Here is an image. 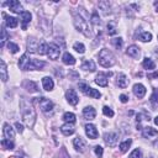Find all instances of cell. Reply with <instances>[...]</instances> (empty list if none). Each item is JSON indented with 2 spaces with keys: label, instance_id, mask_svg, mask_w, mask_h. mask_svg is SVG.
<instances>
[{
  "label": "cell",
  "instance_id": "1",
  "mask_svg": "<svg viewBox=\"0 0 158 158\" xmlns=\"http://www.w3.org/2000/svg\"><path fill=\"white\" fill-rule=\"evenodd\" d=\"M20 108H21V115H22L24 122L29 127H34L35 121H36V111H35L32 104L30 101H27L25 98H21Z\"/></svg>",
  "mask_w": 158,
  "mask_h": 158
},
{
  "label": "cell",
  "instance_id": "2",
  "mask_svg": "<svg viewBox=\"0 0 158 158\" xmlns=\"http://www.w3.org/2000/svg\"><path fill=\"white\" fill-rule=\"evenodd\" d=\"M99 63H100V65H103L105 68L113 67L115 64V57H114L113 52L109 51L108 48H103L99 52Z\"/></svg>",
  "mask_w": 158,
  "mask_h": 158
},
{
  "label": "cell",
  "instance_id": "3",
  "mask_svg": "<svg viewBox=\"0 0 158 158\" xmlns=\"http://www.w3.org/2000/svg\"><path fill=\"white\" fill-rule=\"evenodd\" d=\"M74 25H75V29H77L79 32H82L85 37H89V36H90L89 25H88L87 20H85L82 15L74 14Z\"/></svg>",
  "mask_w": 158,
  "mask_h": 158
},
{
  "label": "cell",
  "instance_id": "4",
  "mask_svg": "<svg viewBox=\"0 0 158 158\" xmlns=\"http://www.w3.org/2000/svg\"><path fill=\"white\" fill-rule=\"evenodd\" d=\"M38 105H40V109L46 114V115H49L53 113V103L47 99V98H38Z\"/></svg>",
  "mask_w": 158,
  "mask_h": 158
},
{
  "label": "cell",
  "instance_id": "5",
  "mask_svg": "<svg viewBox=\"0 0 158 158\" xmlns=\"http://www.w3.org/2000/svg\"><path fill=\"white\" fill-rule=\"evenodd\" d=\"M59 54H61V47L58 45H56V43H49L48 45V53H47L49 59L56 61L59 57Z\"/></svg>",
  "mask_w": 158,
  "mask_h": 158
},
{
  "label": "cell",
  "instance_id": "6",
  "mask_svg": "<svg viewBox=\"0 0 158 158\" xmlns=\"http://www.w3.org/2000/svg\"><path fill=\"white\" fill-rule=\"evenodd\" d=\"M73 146H74L75 151L81 152V153H83V152H85V151H87V142H85L82 137H77V138H74V141H73Z\"/></svg>",
  "mask_w": 158,
  "mask_h": 158
},
{
  "label": "cell",
  "instance_id": "7",
  "mask_svg": "<svg viewBox=\"0 0 158 158\" xmlns=\"http://www.w3.org/2000/svg\"><path fill=\"white\" fill-rule=\"evenodd\" d=\"M110 75H113V73L110 72V73H99L98 75H97V78H95V83L98 84V85H100V87H108V83H109V81H108V77H110Z\"/></svg>",
  "mask_w": 158,
  "mask_h": 158
},
{
  "label": "cell",
  "instance_id": "8",
  "mask_svg": "<svg viewBox=\"0 0 158 158\" xmlns=\"http://www.w3.org/2000/svg\"><path fill=\"white\" fill-rule=\"evenodd\" d=\"M117 138H119V136H117V133H115V132H106V133L104 135V141H105V143H106L108 146H110V147H114V146L116 144Z\"/></svg>",
  "mask_w": 158,
  "mask_h": 158
},
{
  "label": "cell",
  "instance_id": "9",
  "mask_svg": "<svg viewBox=\"0 0 158 158\" xmlns=\"http://www.w3.org/2000/svg\"><path fill=\"white\" fill-rule=\"evenodd\" d=\"M85 133H87V136H88L89 138H92V140H95V138H98V136H99V132H98L97 127H95L93 124L85 125Z\"/></svg>",
  "mask_w": 158,
  "mask_h": 158
},
{
  "label": "cell",
  "instance_id": "10",
  "mask_svg": "<svg viewBox=\"0 0 158 158\" xmlns=\"http://www.w3.org/2000/svg\"><path fill=\"white\" fill-rule=\"evenodd\" d=\"M65 98H67V100H68V103H69L70 105H77L78 101H79V98H78L75 90H73V89H68V90H67Z\"/></svg>",
  "mask_w": 158,
  "mask_h": 158
},
{
  "label": "cell",
  "instance_id": "11",
  "mask_svg": "<svg viewBox=\"0 0 158 158\" xmlns=\"http://www.w3.org/2000/svg\"><path fill=\"white\" fill-rule=\"evenodd\" d=\"M8 5H9V9H10L13 13H16V14H22V13H24L22 5L18 2V0H11L10 3H8Z\"/></svg>",
  "mask_w": 158,
  "mask_h": 158
},
{
  "label": "cell",
  "instance_id": "12",
  "mask_svg": "<svg viewBox=\"0 0 158 158\" xmlns=\"http://www.w3.org/2000/svg\"><path fill=\"white\" fill-rule=\"evenodd\" d=\"M133 94L138 98V99H142L144 95H146V88H144V85H142V84H140V83H137V84H135L133 85Z\"/></svg>",
  "mask_w": 158,
  "mask_h": 158
},
{
  "label": "cell",
  "instance_id": "13",
  "mask_svg": "<svg viewBox=\"0 0 158 158\" xmlns=\"http://www.w3.org/2000/svg\"><path fill=\"white\" fill-rule=\"evenodd\" d=\"M3 18L5 19V24L10 29H15L18 25H19V20L16 18H13V16H8L6 14H3Z\"/></svg>",
  "mask_w": 158,
  "mask_h": 158
},
{
  "label": "cell",
  "instance_id": "14",
  "mask_svg": "<svg viewBox=\"0 0 158 158\" xmlns=\"http://www.w3.org/2000/svg\"><path fill=\"white\" fill-rule=\"evenodd\" d=\"M83 115H84V117L87 120H93L97 116V111H95V109L93 106H87L83 110Z\"/></svg>",
  "mask_w": 158,
  "mask_h": 158
},
{
  "label": "cell",
  "instance_id": "15",
  "mask_svg": "<svg viewBox=\"0 0 158 158\" xmlns=\"http://www.w3.org/2000/svg\"><path fill=\"white\" fill-rule=\"evenodd\" d=\"M21 15V22H22V30H26L27 29V24L31 22V19H32V15L29 13V11H24Z\"/></svg>",
  "mask_w": 158,
  "mask_h": 158
},
{
  "label": "cell",
  "instance_id": "16",
  "mask_svg": "<svg viewBox=\"0 0 158 158\" xmlns=\"http://www.w3.org/2000/svg\"><path fill=\"white\" fill-rule=\"evenodd\" d=\"M126 54H127L128 57H131V58H138V57H140V48H138L136 45H132V46H130V47L127 48Z\"/></svg>",
  "mask_w": 158,
  "mask_h": 158
},
{
  "label": "cell",
  "instance_id": "17",
  "mask_svg": "<svg viewBox=\"0 0 158 158\" xmlns=\"http://www.w3.org/2000/svg\"><path fill=\"white\" fill-rule=\"evenodd\" d=\"M30 61H31V59L29 58V54H27V53L22 54L21 58H20V61H19V67H20L21 69H24V70H27L29 64H30Z\"/></svg>",
  "mask_w": 158,
  "mask_h": 158
},
{
  "label": "cell",
  "instance_id": "18",
  "mask_svg": "<svg viewBox=\"0 0 158 158\" xmlns=\"http://www.w3.org/2000/svg\"><path fill=\"white\" fill-rule=\"evenodd\" d=\"M3 131H4V136H5V138L11 140V138H14V137H15V131H14V128H13L9 124H4V128H3Z\"/></svg>",
  "mask_w": 158,
  "mask_h": 158
},
{
  "label": "cell",
  "instance_id": "19",
  "mask_svg": "<svg viewBox=\"0 0 158 158\" xmlns=\"http://www.w3.org/2000/svg\"><path fill=\"white\" fill-rule=\"evenodd\" d=\"M117 85H119V88H122V89L128 85V79L124 73H120L117 75Z\"/></svg>",
  "mask_w": 158,
  "mask_h": 158
},
{
  "label": "cell",
  "instance_id": "20",
  "mask_svg": "<svg viewBox=\"0 0 158 158\" xmlns=\"http://www.w3.org/2000/svg\"><path fill=\"white\" fill-rule=\"evenodd\" d=\"M42 85H43V89H45V90L51 92V90L53 89V87H54V83H53V81H52L49 77H45V78L42 79Z\"/></svg>",
  "mask_w": 158,
  "mask_h": 158
},
{
  "label": "cell",
  "instance_id": "21",
  "mask_svg": "<svg viewBox=\"0 0 158 158\" xmlns=\"http://www.w3.org/2000/svg\"><path fill=\"white\" fill-rule=\"evenodd\" d=\"M0 75H2V81L3 82L8 81V68H6V64H5L4 59L0 61Z\"/></svg>",
  "mask_w": 158,
  "mask_h": 158
},
{
  "label": "cell",
  "instance_id": "22",
  "mask_svg": "<svg viewBox=\"0 0 158 158\" xmlns=\"http://www.w3.org/2000/svg\"><path fill=\"white\" fill-rule=\"evenodd\" d=\"M43 67H45V62L38 61V59H31L27 70H29V69H30V70H31V69H41V68H43Z\"/></svg>",
  "mask_w": 158,
  "mask_h": 158
},
{
  "label": "cell",
  "instance_id": "23",
  "mask_svg": "<svg viewBox=\"0 0 158 158\" xmlns=\"http://www.w3.org/2000/svg\"><path fill=\"white\" fill-rule=\"evenodd\" d=\"M38 46H40V45L37 43V41H36L35 38H29V42H27V51H29L30 53L37 52Z\"/></svg>",
  "mask_w": 158,
  "mask_h": 158
},
{
  "label": "cell",
  "instance_id": "24",
  "mask_svg": "<svg viewBox=\"0 0 158 158\" xmlns=\"http://www.w3.org/2000/svg\"><path fill=\"white\" fill-rule=\"evenodd\" d=\"M61 131H62V133H63V135H65V136H70V135H73V133H74V127H73V125H72V124H64V125H62V126H61Z\"/></svg>",
  "mask_w": 158,
  "mask_h": 158
},
{
  "label": "cell",
  "instance_id": "25",
  "mask_svg": "<svg viewBox=\"0 0 158 158\" xmlns=\"http://www.w3.org/2000/svg\"><path fill=\"white\" fill-rule=\"evenodd\" d=\"M62 61H63V63L67 64V65H74V64H75V58H74L70 53H68V52H65V53L63 54Z\"/></svg>",
  "mask_w": 158,
  "mask_h": 158
},
{
  "label": "cell",
  "instance_id": "26",
  "mask_svg": "<svg viewBox=\"0 0 158 158\" xmlns=\"http://www.w3.org/2000/svg\"><path fill=\"white\" fill-rule=\"evenodd\" d=\"M158 135V131L156 130V128H153V127H144L143 128V136L144 137H148V138H151V137H156Z\"/></svg>",
  "mask_w": 158,
  "mask_h": 158
},
{
  "label": "cell",
  "instance_id": "27",
  "mask_svg": "<svg viewBox=\"0 0 158 158\" xmlns=\"http://www.w3.org/2000/svg\"><path fill=\"white\" fill-rule=\"evenodd\" d=\"M99 9L103 11L104 15H109L111 13V8H110V3L109 2H100L99 3Z\"/></svg>",
  "mask_w": 158,
  "mask_h": 158
},
{
  "label": "cell",
  "instance_id": "28",
  "mask_svg": "<svg viewBox=\"0 0 158 158\" xmlns=\"http://www.w3.org/2000/svg\"><path fill=\"white\" fill-rule=\"evenodd\" d=\"M82 69H84V70H89V72H94V70L97 69V67H95V63H94L93 61L88 59V61H85V62L82 64Z\"/></svg>",
  "mask_w": 158,
  "mask_h": 158
},
{
  "label": "cell",
  "instance_id": "29",
  "mask_svg": "<svg viewBox=\"0 0 158 158\" xmlns=\"http://www.w3.org/2000/svg\"><path fill=\"white\" fill-rule=\"evenodd\" d=\"M142 65H143L144 69H149V70H152V69L156 68V63L151 58H144L143 62H142Z\"/></svg>",
  "mask_w": 158,
  "mask_h": 158
},
{
  "label": "cell",
  "instance_id": "30",
  "mask_svg": "<svg viewBox=\"0 0 158 158\" xmlns=\"http://www.w3.org/2000/svg\"><path fill=\"white\" fill-rule=\"evenodd\" d=\"M25 88L27 89V92H30V93H36L37 90H38V88H37V84L36 83H34V82H26L25 83Z\"/></svg>",
  "mask_w": 158,
  "mask_h": 158
},
{
  "label": "cell",
  "instance_id": "31",
  "mask_svg": "<svg viewBox=\"0 0 158 158\" xmlns=\"http://www.w3.org/2000/svg\"><path fill=\"white\" fill-rule=\"evenodd\" d=\"M75 115L73 114V113H65L64 115H63V120L67 122V124H74L75 122Z\"/></svg>",
  "mask_w": 158,
  "mask_h": 158
},
{
  "label": "cell",
  "instance_id": "32",
  "mask_svg": "<svg viewBox=\"0 0 158 158\" xmlns=\"http://www.w3.org/2000/svg\"><path fill=\"white\" fill-rule=\"evenodd\" d=\"M2 146H3V148H5V149H14V148H15L14 142H13L11 140H8V138L2 140Z\"/></svg>",
  "mask_w": 158,
  "mask_h": 158
},
{
  "label": "cell",
  "instance_id": "33",
  "mask_svg": "<svg viewBox=\"0 0 158 158\" xmlns=\"http://www.w3.org/2000/svg\"><path fill=\"white\" fill-rule=\"evenodd\" d=\"M87 95L90 97V98H93V99H99L101 97L100 92L97 90V89H94V88H89V90L87 92Z\"/></svg>",
  "mask_w": 158,
  "mask_h": 158
},
{
  "label": "cell",
  "instance_id": "34",
  "mask_svg": "<svg viewBox=\"0 0 158 158\" xmlns=\"http://www.w3.org/2000/svg\"><path fill=\"white\" fill-rule=\"evenodd\" d=\"M108 34H109L110 36H114V35L117 34V29H116V25H115L114 21H110V22L108 24Z\"/></svg>",
  "mask_w": 158,
  "mask_h": 158
},
{
  "label": "cell",
  "instance_id": "35",
  "mask_svg": "<svg viewBox=\"0 0 158 158\" xmlns=\"http://www.w3.org/2000/svg\"><path fill=\"white\" fill-rule=\"evenodd\" d=\"M131 143H132V140H131V138H128V140H126V141L121 142V143H120V151H121L122 153H125V152L130 148Z\"/></svg>",
  "mask_w": 158,
  "mask_h": 158
},
{
  "label": "cell",
  "instance_id": "36",
  "mask_svg": "<svg viewBox=\"0 0 158 158\" xmlns=\"http://www.w3.org/2000/svg\"><path fill=\"white\" fill-rule=\"evenodd\" d=\"M37 53H38V54H47V53H48V45H47L46 42L40 43L38 49H37Z\"/></svg>",
  "mask_w": 158,
  "mask_h": 158
},
{
  "label": "cell",
  "instance_id": "37",
  "mask_svg": "<svg viewBox=\"0 0 158 158\" xmlns=\"http://www.w3.org/2000/svg\"><path fill=\"white\" fill-rule=\"evenodd\" d=\"M8 38H9V35H8L6 30H5V27L3 26L2 27V38H0V46L4 47V45H5V42H6Z\"/></svg>",
  "mask_w": 158,
  "mask_h": 158
},
{
  "label": "cell",
  "instance_id": "38",
  "mask_svg": "<svg viewBox=\"0 0 158 158\" xmlns=\"http://www.w3.org/2000/svg\"><path fill=\"white\" fill-rule=\"evenodd\" d=\"M73 48L78 52V53H84L85 52V46L82 43V42H75L73 45Z\"/></svg>",
  "mask_w": 158,
  "mask_h": 158
},
{
  "label": "cell",
  "instance_id": "39",
  "mask_svg": "<svg viewBox=\"0 0 158 158\" xmlns=\"http://www.w3.org/2000/svg\"><path fill=\"white\" fill-rule=\"evenodd\" d=\"M140 40H141L142 42H149V41L152 40V35H151L149 32H143V34L140 35Z\"/></svg>",
  "mask_w": 158,
  "mask_h": 158
},
{
  "label": "cell",
  "instance_id": "40",
  "mask_svg": "<svg viewBox=\"0 0 158 158\" xmlns=\"http://www.w3.org/2000/svg\"><path fill=\"white\" fill-rule=\"evenodd\" d=\"M8 48H9V51L11 52V53H18L19 52V46L16 45V43H14V42H9L8 43Z\"/></svg>",
  "mask_w": 158,
  "mask_h": 158
},
{
  "label": "cell",
  "instance_id": "41",
  "mask_svg": "<svg viewBox=\"0 0 158 158\" xmlns=\"http://www.w3.org/2000/svg\"><path fill=\"white\" fill-rule=\"evenodd\" d=\"M90 21H92L94 25H100V24H101L100 19H99V16H98V13H93V15H92V18H90Z\"/></svg>",
  "mask_w": 158,
  "mask_h": 158
},
{
  "label": "cell",
  "instance_id": "42",
  "mask_svg": "<svg viewBox=\"0 0 158 158\" xmlns=\"http://www.w3.org/2000/svg\"><path fill=\"white\" fill-rule=\"evenodd\" d=\"M128 158H142V153H141L140 148H136L135 151H132V153L128 156Z\"/></svg>",
  "mask_w": 158,
  "mask_h": 158
},
{
  "label": "cell",
  "instance_id": "43",
  "mask_svg": "<svg viewBox=\"0 0 158 158\" xmlns=\"http://www.w3.org/2000/svg\"><path fill=\"white\" fill-rule=\"evenodd\" d=\"M122 43H124V42H122V38H121V37H119V38H114V40H113V45H114L117 49H120V48L122 47Z\"/></svg>",
  "mask_w": 158,
  "mask_h": 158
},
{
  "label": "cell",
  "instance_id": "44",
  "mask_svg": "<svg viewBox=\"0 0 158 158\" xmlns=\"http://www.w3.org/2000/svg\"><path fill=\"white\" fill-rule=\"evenodd\" d=\"M103 113H104L105 116H109V117H113V116H114V111H113L109 106H104V108H103Z\"/></svg>",
  "mask_w": 158,
  "mask_h": 158
},
{
  "label": "cell",
  "instance_id": "45",
  "mask_svg": "<svg viewBox=\"0 0 158 158\" xmlns=\"http://www.w3.org/2000/svg\"><path fill=\"white\" fill-rule=\"evenodd\" d=\"M89 88H90V87H89L87 83H84V82H81V83H79V89H81L84 94H87V92L89 90Z\"/></svg>",
  "mask_w": 158,
  "mask_h": 158
},
{
  "label": "cell",
  "instance_id": "46",
  "mask_svg": "<svg viewBox=\"0 0 158 158\" xmlns=\"http://www.w3.org/2000/svg\"><path fill=\"white\" fill-rule=\"evenodd\" d=\"M94 152H95V154H97L99 158H101V157H103V152H104V149H103V147H100V146H95Z\"/></svg>",
  "mask_w": 158,
  "mask_h": 158
},
{
  "label": "cell",
  "instance_id": "47",
  "mask_svg": "<svg viewBox=\"0 0 158 158\" xmlns=\"http://www.w3.org/2000/svg\"><path fill=\"white\" fill-rule=\"evenodd\" d=\"M151 101H152L153 104H158V95H157L156 92L153 93V95H152V98H151Z\"/></svg>",
  "mask_w": 158,
  "mask_h": 158
},
{
  "label": "cell",
  "instance_id": "48",
  "mask_svg": "<svg viewBox=\"0 0 158 158\" xmlns=\"http://www.w3.org/2000/svg\"><path fill=\"white\" fill-rule=\"evenodd\" d=\"M15 126H16V128H18V131H19L20 133H22V132H24V126H22L20 122H16V124H15Z\"/></svg>",
  "mask_w": 158,
  "mask_h": 158
},
{
  "label": "cell",
  "instance_id": "49",
  "mask_svg": "<svg viewBox=\"0 0 158 158\" xmlns=\"http://www.w3.org/2000/svg\"><path fill=\"white\" fill-rule=\"evenodd\" d=\"M120 101H121V103H127V101H128V98H127V95H125V94H121V95H120Z\"/></svg>",
  "mask_w": 158,
  "mask_h": 158
},
{
  "label": "cell",
  "instance_id": "50",
  "mask_svg": "<svg viewBox=\"0 0 158 158\" xmlns=\"http://www.w3.org/2000/svg\"><path fill=\"white\" fill-rule=\"evenodd\" d=\"M158 77V72H156V73H153V74H149L148 75V78H157Z\"/></svg>",
  "mask_w": 158,
  "mask_h": 158
},
{
  "label": "cell",
  "instance_id": "51",
  "mask_svg": "<svg viewBox=\"0 0 158 158\" xmlns=\"http://www.w3.org/2000/svg\"><path fill=\"white\" fill-rule=\"evenodd\" d=\"M154 124L158 126V116H157V117H154Z\"/></svg>",
  "mask_w": 158,
  "mask_h": 158
},
{
  "label": "cell",
  "instance_id": "52",
  "mask_svg": "<svg viewBox=\"0 0 158 158\" xmlns=\"http://www.w3.org/2000/svg\"><path fill=\"white\" fill-rule=\"evenodd\" d=\"M154 5H156V8H157V13H158V2H156Z\"/></svg>",
  "mask_w": 158,
  "mask_h": 158
}]
</instances>
